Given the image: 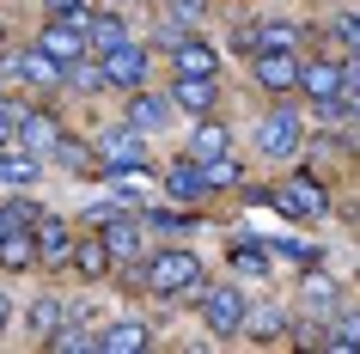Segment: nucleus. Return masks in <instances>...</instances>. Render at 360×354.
<instances>
[{"label": "nucleus", "instance_id": "f257e3e1", "mask_svg": "<svg viewBox=\"0 0 360 354\" xmlns=\"http://www.w3.org/2000/svg\"><path fill=\"white\" fill-rule=\"evenodd\" d=\"M147 287L165 299H184V293H202V257L195 251H159L147 263Z\"/></svg>", "mask_w": 360, "mask_h": 354}, {"label": "nucleus", "instance_id": "f03ea898", "mask_svg": "<svg viewBox=\"0 0 360 354\" xmlns=\"http://www.w3.org/2000/svg\"><path fill=\"white\" fill-rule=\"evenodd\" d=\"M37 43L61 61V68H74V61L92 49V43H86V13H56V19L43 25V37H37Z\"/></svg>", "mask_w": 360, "mask_h": 354}, {"label": "nucleus", "instance_id": "7ed1b4c3", "mask_svg": "<svg viewBox=\"0 0 360 354\" xmlns=\"http://www.w3.org/2000/svg\"><path fill=\"white\" fill-rule=\"evenodd\" d=\"M104 86H116V92H141V80H147V49L141 43H116V49H104Z\"/></svg>", "mask_w": 360, "mask_h": 354}, {"label": "nucleus", "instance_id": "20e7f679", "mask_svg": "<svg viewBox=\"0 0 360 354\" xmlns=\"http://www.w3.org/2000/svg\"><path fill=\"white\" fill-rule=\"evenodd\" d=\"M275 202H281L287 214H293V220H323V214H330V196H323V184L311 177V171H300V177H287Z\"/></svg>", "mask_w": 360, "mask_h": 354}, {"label": "nucleus", "instance_id": "39448f33", "mask_svg": "<svg viewBox=\"0 0 360 354\" xmlns=\"http://www.w3.org/2000/svg\"><path fill=\"white\" fill-rule=\"evenodd\" d=\"M98 159H104V171H141L147 165V141H141V129H110L104 141H98Z\"/></svg>", "mask_w": 360, "mask_h": 354}, {"label": "nucleus", "instance_id": "423d86ee", "mask_svg": "<svg viewBox=\"0 0 360 354\" xmlns=\"http://www.w3.org/2000/svg\"><path fill=\"white\" fill-rule=\"evenodd\" d=\"M245 293L238 287H208L202 293V317H208V330H220V336H232V330H245Z\"/></svg>", "mask_w": 360, "mask_h": 354}, {"label": "nucleus", "instance_id": "0eeeda50", "mask_svg": "<svg viewBox=\"0 0 360 354\" xmlns=\"http://www.w3.org/2000/svg\"><path fill=\"white\" fill-rule=\"evenodd\" d=\"M257 86H263V92H293V86H300V61H293V49H263V56H257Z\"/></svg>", "mask_w": 360, "mask_h": 354}, {"label": "nucleus", "instance_id": "6e6552de", "mask_svg": "<svg viewBox=\"0 0 360 354\" xmlns=\"http://www.w3.org/2000/svg\"><path fill=\"white\" fill-rule=\"evenodd\" d=\"M257 147H263L269 159H287V153L300 147V116H293V110L263 116V122H257Z\"/></svg>", "mask_w": 360, "mask_h": 354}, {"label": "nucleus", "instance_id": "1a4fd4ad", "mask_svg": "<svg viewBox=\"0 0 360 354\" xmlns=\"http://www.w3.org/2000/svg\"><path fill=\"white\" fill-rule=\"evenodd\" d=\"M31 263H43L37 226H13V232L0 239V269H31Z\"/></svg>", "mask_w": 360, "mask_h": 354}, {"label": "nucleus", "instance_id": "9d476101", "mask_svg": "<svg viewBox=\"0 0 360 354\" xmlns=\"http://www.w3.org/2000/svg\"><path fill=\"white\" fill-rule=\"evenodd\" d=\"M342 86H348V74H342L336 61H311V68H300V92H311L323 104V98H342Z\"/></svg>", "mask_w": 360, "mask_h": 354}, {"label": "nucleus", "instance_id": "9b49d317", "mask_svg": "<svg viewBox=\"0 0 360 354\" xmlns=\"http://www.w3.org/2000/svg\"><path fill=\"white\" fill-rule=\"evenodd\" d=\"M104 244H110L116 263H134V257H141V226L122 220V214L110 208V214H104Z\"/></svg>", "mask_w": 360, "mask_h": 354}, {"label": "nucleus", "instance_id": "f8f14e48", "mask_svg": "<svg viewBox=\"0 0 360 354\" xmlns=\"http://www.w3.org/2000/svg\"><path fill=\"white\" fill-rule=\"evenodd\" d=\"M177 74H184V80H214V74H220V56H214L208 43L184 37V43H177Z\"/></svg>", "mask_w": 360, "mask_h": 354}, {"label": "nucleus", "instance_id": "ddd939ff", "mask_svg": "<svg viewBox=\"0 0 360 354\" xmlns=\"http://www.w3.org/2000/svg\"><path fill=\"white\" fill-rule=\"evenodd\" d=\"M19 141H25L31 153H56V147H61V129L49 122V110H25V116H19Z\"/></svg>", "mask_w": 360, "mask_h": 354}, {"label": "nucleus", "instance_id": "4468645a", "mask_svg": "<svg viewBox=\"0 0 360 354\" xmlns=\"http://www.w3.org/2000/svg\"><path fill=\"white\" fill-rule=\"evenodd\" d=\"M37 251H43V263H74V239H68V226L49 220V214H37Z\"/></svg>", "mask_w": 360, "mask_h": 354}, {"label": "nucleus", "instance_id": "2eb2a0df", "mask_svg": "<svg viewBox=\"0 0 360 354\" xmlns=\"http://www.w3.org/2000/svg\"><path fill=\"white\" fill-rule=\"evenodd\" d=\"M98 348H104V354H134V348H147V324L122 317V324H110V330L98 336Z\"/></svg>", "mask_w": 360, "mask_h": 354}, {"label": "nucleus", "instance_id": "dca6fc26", "mask_svg": "<svg viewBox=\"0 0 360 354\" xmlns=\"http://www.w3.org/2000/svg\"><path fill=\"white\" fill-rule=\"evenodd\" d=\"M86 43L92 49H116V43H129V25L116 13H86Z\"/></svg>", "mask_w": 360, "mask_h": 354}, {"label": "nucleus", "instance_id": "f3484780", "mask_svg": "<svg viewBox=\"0 0 360 354\" xmlns=\"http://www.w3.org/2000/svg\"><path fill=\"white\" fill-rule=\"evenodd\" d=\"M110 244H104V232H98V239H79L74 244V269H79V275H104V269H110Z\"/></svg>", "mask_w": 360, "mask_h": 354}, {"label": "nucleus", "instance_id": "a211bd4d", "mask_svg": "<svg viewBox=\"0 0 360 354\" xmlns=\"http://www.w3.org/2000/svg\"><path fill=\"white\" fill-rule=\"evenodd\" d=\"M171 104H177V110H214V80H184V74H177Z\"/></svg>", "mask_w": 360, "mask_h": 354}, {"label": "nucleus", "instance_id": "6ab92c4d", "mask_svg": "<svg viewBox=\"0 0 360 354\" xmlns=\"http://www.w3.org/2000/svg\"><path fill=\"white\" fill-rule=\"evenodd\" d=\"M37 153L31 147H19V153H0V184H31V177H37Z\"/></svg>", "mask_w": 360, "mask_h": 354}, {"label": "nucleus", "instance_id": "aec40b11", "mask_svg": "<svg viewBox=\"0 0 360 354\" xmlns=\"http://www.w3.org/2000/svg\"><path fill=\"white\" fill-rule=\"evenodd\" d=\"M165 110H171L165 98H147V92H134V98H129V122H134L141 134H147V129H159V122H165Z\"/></svg>", "mask_w": 360, "mask_h": 354}, {"label": "nucleus", "instance_id": "412c9836", "mask_svg": "<svg viewBox=\"0 0 360 354\" xmlns=\"http://www.w3.org/2000/svg\"><path fill=\"white\" fill-rule=\"evenodd\" d=\"M165 189L177 196V202H195V196L208 189V177H202L195 165H171V171H165Z\"/></svg>", "mask_w": 360, "mask_h": 354}, {"label": "nucleus", "instance_id": "4be33fe9", "mask_svg": "<svg viewBox=\"0 0 360 354\" xmlns=\"http://www.w3.org/2000/svg\"><path fill=\"white\" fill-rule=\"evenodd\" d=\"M195 159H220V153H232V134L220 129V122H195Z\"/></svg>", "mask_w": 360, "mask_h": 354}, {"label": "nucleus", "instance_id": "5701e85b", "mask_svg": "<svg viewBox=\"0 0 360 354\" xmlns=\"http://www.w3.org/2000/svg\"><path fill=\"white\" fill-rule=\"evenodd\" d=\"M245 330L257 336V342H269V336H281V330H287V317L275 312V305H257V312L245 317Z\"/></svg>", "mask_w": 360, "mask_h": 354}, {"label": "nucleus", "instance_id": "b1692460", "mask_svg": "<svg viewBox=\"0 0 360 354\" xmlns=\"http://www.w3.org/2000/svg\"><path fill=\"white\" fill-rule=\"evenodd\" d=\"M323 342H330V348H360V312H348V317L336 324V330L323 336Z\"/></svg>", "mask_w": 360, "mask_h": 354}, {"label": "nucleus", "instance_id": "393cba45", "mask_svg": "<svg viewBox=\"0 0 360 354\" xmlns=\"http://www.w3.org/2000/svg\"><path fill=\"white\" fill-rule=\"evenodd\" d=\"M202 177H208V189L232 184V177H238V165H232V153H220V159H202Z\"/></svg>", "mask_w": 360, "mask_h": 354}, {"label": "nucleus", "instance_id": "a878e982", "mask_svg": "<svg viewBox=\"0 0 360 354\" xmlns=\"http://www.w3.org/2000/svg\"><path fill=\"white\" fill-rule=\"evenodd\" d=\"M232 269L257 275V269H269V251H263V244H238V251H232Z\"/></svg>", "mask_w": 360, "mask_h": 354}, {"label": "nucleus", "instance_id": "bb28decb", "mask_svg": "<svg viewBox=\"0 0 360 354\" xmlns=\"http://www.w3.org/2000/svg\"><path fill=\"white\" fill-rule=\"evenodd\" d=\"M68 80H74L79 92H98V86H104V68H92V61L79 56V61H74V68H68Z\"/></svg>", "mask_w": 360, "mask_h": 354}, {"label": "nucleus", "instance_id": "cd10ccee", "mask_svg": "<svg viewBox=\"0 0 360 354\" xmlns=\"http://www.w3.org/2000/svg\"><path fill=\"white\" fill-rule=\"evenodd\" d=\"M56 324H61V305H56V299H37V305H31V330H37V336H49Z\"/></svg>", "mask_w": 360, "mask_h": 354}, {"label": "nucleus", "instance_id": "c85d7f7f", "mask_svg": "<svg viewBox=\"0 0 360 354\" xmlns=\"http://www.w3.org/2000/svg\"><path fill=\"white\" fill-rule=\"evenodd\" d=\"M305 299H311V305H330V299H336L330 275H318V269H311V275H305Z\"/></svg>", "mask_w": 360, "mask_h": 354}, {"label": "nucleus", "instance_id": "c756f323", "mask_svg": "<svg viewBox=\"0 0 360 354\" xmlns=\"http://www.w3.org/2000/svg\"><path fill=\"white\" fill-rule=\"evenodd\" d=\"M165 6H171V19H177V25H195V19H202V6H208V0H165Z\"/></svg>", "mask_w": 360, "mask_h": 354}, {"label": "nucleus", "instance_id": "7c9ffc66", "mask_svg": "<svg viewBox=\"0 0 360 354\" xmlns=\"http://www.w3.org/2000/svg\"><path fill=\"white\" fill-rule=\"evenodd\" d=\"M56 348H86V330H79V317L56 330Z\"/></svg>", "mask_w": 360, "mask_h": 354}, {"label": "nucleus", "instance_id": "2f4dec72", "mask_svg": "<svg viewBox=\"0 0 360 354\" xmlns=\"http://www.w3.org/2000/svg\"><path fill=\"white\" fill-rule=\"evenodd\" d=\"M342 43H348V49H360V13H354V19H342Z\"/></svg>", "mask_w": 360, "mask_h": 354}, {"label": "nucleus", "instance_id": "473e14b6", "mask_svg": "<svg viewBox=\"0 0 360 354\" xmlns=\"http://www.w3.org/2000/svg\"><path fill=\"white\" fill-rule=\"evenodd\" d=\"M49 13H86V0H49Z\"/></svg>", "mask_w": 360, "mask_h": 354}, {"label": "nucleus", "instance_id": "72a5a7b5", "mask_svg": "<svg viewBox=\"0 0 360 354\" xmlns=\"http://www.w3.org/2000/svg\"><path fill=\"white\" fill-rule=\"evenodd\" d=\"M13 226H19V220H13V202H6V208H0V239H6Z\"/></svg>", "mask_w": 360, "mask_h": 354}, {"label": "nucleus", "instance_id": "f704fd0d", "mask_svg": "<svg viewBox=\"0 0 360 354\" xmlns=\"http://www.w3.org/2000/svg\"><path fill=\"white\" fill-rule=\"evenodd\" d=\"M19 129V122H13V110H0V147H6V134Z\"/></svg>", "mask_w": 360, "mask_h": 354}, {"label": "nucleus", "instance_id": "c9c22d12", "mask_svg": "<svg viewBox=\"0 0 360 354\" xmlns=\"http://www.w3.org/2000/svg\"><path fill=\"white\" fill-rule=\"evenodd\" d=\"M6 324H13V299L0 293V330H6Z\"/></svg>", "mask_w": 360, "mask_h": 354}, {"label": "nucleus", "instance_id": "e433bc0d", "mask_svg": "<svg viewBox=\"0 0 360 354\" xmlns=\"http://www.w3.org/2000/svg\"><path fill=\"white\" fill-rule=\"evenodd\" d=\"M354 232H360V214H354Z\"/></svg>", "mask_w": 360, "mask_h": 354}]
</instances>
